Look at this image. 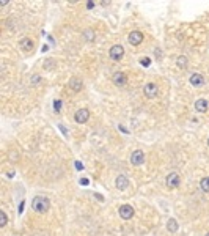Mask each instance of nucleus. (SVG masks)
Wrapping results in <instances>:
<instances>
[{"label": "nucleus", "instance_id": "aec40b11", "mask_svg": "<svg viewBox=\"0 0 209 236\" xmlns=\"http://www.w3.org/2000/svg\"><path fill=\"white\" fill-rule=\"evenodd\" d=\"M140 63H142V66H145V68H148V66L151 65V58H148V57H143V58L140 60Z\"/></svg>", "mask_w": 209, "mask_h": 236}, {"label": "nucleus", "instance_id": "5701e85b", "mask_svg": "<svg viewBox=\"0 0 209 236\" xmlns=\"http://www.w3.org/2000/svg\"><path fill=\"white\" fill-rule=\"evenodd\" d=\"M74 167L77 169L79 172H82V170H83V164H82L80 161H74Z\"/></svg>", "mask_w": 209, "mask_h": 236}, {"label": "nucleus", "instance_id": "2eb2a0df", "mask_svg": "<svg viewBox=\"0 0 209 236\" xmlns=\"http://www.w3.org/2000/svg\"><path fill=\"white\" fill-rule=\"evenodd\" d=\"M178 228H179V225H178L176 219H170L168 222H167V230H168L170 233H176Z\"/></svg>", "mask_w": 209, "mask_h": 236}, {"label": "nucleus", "instance_id": "bb28decb", "mask_svg": "<svg viewBox=\"0 0 209 236\" xmlns=\"http://www.w3.org/2000/svg\"><path fill=\"white\" fill-rule=\"evenodd\" d=\"M58 128H60V131H61V132H63V134H68V129H66L65 126H61V124H60Z\"/></svg>", "mask_w": 209, "mask_h": 236}, {"label": "nucleus", "instance_id": "423d86ee", "mask_svg": "<svg viewBox=\"0 0 209 236\" xmlns=\"http://www.w3.org/2000/svg\"><path fill=\"white\" fill-rule=\"evenodd\" d=\"M88 118H90V112H88L87 109H79L77 112H75V115H74L75 123H80V124L87 123V121H88Z\"/></svg>", "mask_w": 209, "mask_h": 236}, {"label": "nucleus", "instance_id": "9d476101", "mask_svg": "<svg viewBox=\"0 0 209 236\" xmlns=\"http://www.w3.org/2000/svg\"><path fill=\"white\" fill-rule=\"evenodd\" d=\"M189 80H190V85H193V87H201L204 84V77L201 74H198V73H193Z\"/></svg>", "mask_w": 209, "mask_h": 236}, {"label": "nucleus", "instance_id": "20e7f679", "mask_svg": "<svg viewBox=\"0 0 209 236\" xmlns=\"http://www.w3.org/2000/svg\"><path fill=\"white\" fill-rule=\"evenodd\" d=\"M157 92H159V88H157V85L154 84V82H148L143 88V93H145L146 98H156Z\"/></svg>", "mask_w": 209, "mask_h": 236}, {"label": "nucleus", "instance_id": "7c9ffc66", "mask_svg": "<svg viewBox=\"0 0 209 236\" xmlns=\"http://www.w3.org/2000/svg\"><path fill=\"white\" fill-rule=\"evenodd\" d=\"M207 145H209V138H207Z\"/></svg>", "mask_w": 209, "mask_h": 236}, {"label": "nucleus", "instance_id": "4468645a", "mask_svg": "<svg viewBox=\"0 0 209 236\" xmlns=\"http://www.w3.org/2000/svg\"><path fill=\"white\" fill-rule=\"evenodd\" d=\"M195 110H197V112H206L207 110V101L206 99H197L195 101Z\"/></svg>", "mask_w": 209, "mask_h": 236}, {"label": "nucleus", "instance_id": "f3484780", "mask_svg": "<svg viewBox=\"0 0 209 236\" xmlns=\"http://www.w3.org/2000/svg\"><path fill=\"white\" fill-rule=\"evenodd\" d=\"M83 38H85L87 41H93L94 39V32L93 30H85L83 32Z\"/></svg>", "mask_w": 209, "mask_h": 236}, {"label": "nucleus", "instance_id": "4be33fe9", "mask_svg": "<svg viewBox=\"0 0 209 236\" xmlns=\"http://www.w3.org/2000/svg\"><path fill=\"white\" fill-rule=\"evenodd\" d=\"M44 68H46V69L54 68V61H52V58H49V60H46V61H44Z\"/></svg>", "mask_w": 209, "mask_h": 236}, {"label": "nucleus", "instance_id": "c85d7f7f", "mask_svg": "<svg viewBox=\"0 0 209 236\" xmlns=\"http://www.w3.org/2000/svg\"><path fill=\"white\" fill-rule=\"evenodd\" d=\"M93 6H94V2H87V8H90V10H91Z\"/></svg>", "mask_w": 209, "mask_h": 236}, {"label": "nucleus", "instance_id": "ddd939ff", "mask_svg": "<svg viewBox=\"0 0 209 236\" xmlns=\"http://www.w3.org/2000/svg\"><path fill=\"white\" fill-rule=\"evenodd\" d=\"M82 80L79 77H72L71 80H69V88L72 90V92H80L82 90Z\"/></svg>", "mask_w": 209, "mask_h": 236}, {"label": "nucleus", "instance_id": "6e6552de", "mask_svg": "<svg viewBox=\"0 0 209 236\" xmlns=\"http://www.w3.org/2000/svg\"><path fill=\"white\" fill-rule=\"evenodd\" d=\"M128 39H129V43H131L132 46H138V44H140L142 41H143V33L134 30V32H131V33H129Z\"/></svg>", "mask_w": 209, "mask_h": 236}, {"label": "nucleus", "instance_id": "7ed1b4c3", "mask_svg": "<svg viewBox=\"0 0 209 236\" xmlns=\"http://www.w3.org/2000/svg\"><path fill=\"white\" fill-rule=\"evenodd\" d=\"M109 55H110V58H112V60H116V61L121 60L123 55H124V47L120 46V44H115L113 47H110Z\"/></svg>", "mask_w": 209, "mask_h": 236}, {"label": "nucleus", "instance_id": "39448f33", "mask_svg": "<svg viewBox=\"0 0 209 236\" xmlns=\"http://www.w3.org/2000/svg\"><path fill=\"white\" fill-rule=\"evenodd\" d=\"M131 162H132V165H142V164L145 162V154H143V151H142V150L132 151V154H131Z\"/></svg>", "mask_w": 209, "mask_h": 236}, {"label": "nucleus", "instance_id": "f257e3e1", "mask_svg": "<svg viewBox=\"0 0 209 236\" xmlns=\"http://www.w3.org/2000/svg\"><path fill=\"white\" fill-rule=\"evenodd\" d=\"M32 208H33V211L44 214L46 211H49V208H51V202H49L47 197L36 195V197L33 198V202H32Z\"/></svg>", "mask_w": 209, "mask_h": 236}, {"label": "nucleus", "instance_id": "dca6fc26", "mask_svg": "<svg viewBox=\"0 0 209 236\" xmlns=\"http://www.w3.org/2000/svg\"><path fill=\"white\" fill-rule=\"evenodd\" d=\"M200 189L203 191V192H209V176H206V178L201 179V183H200Z\"/></svg>", "mask_w": 209, "mask_h": 236}, {"label": "nucleus", "instance_id": "6ab92c4d", "mask_svg": "<svg viewBox=\"0 0 209 236\" xmlns=\"http://www.w3.org/2000/svg\"><path fill=\"white\" fill-rule=\"evenodd\" d=\"M176 63H178L179 68H184V66L187 65V58H186V57H179V58L176 60Z\"/></svg>", "mask_w": 209, "mask_h": 236}, {"label": "nucleus", "instance_id": "f8f14e48", "mask_svg": "<svg viewBox=\"0 0 209 236\" xmlns=\"http://www.w3.org/2000/svg\"><path fill=\"white\" fill-rule=\"evenodd\" d=\"M19 46H20V49H22V51H32L33 49V41L30 38H20Z\"/></svg>", "mask_w": 209, "mask_h": 236}, {"label": "nucleus", "instance_id": "cd10ccee", "mask_svg": "<svg viewBox=\"0 0 209 236\" xmlns=\"http://www.w3.org/2000/svg\"><path fill=\"white\" fill-rule=\"evenodd\" d=\"M120 131H121V132H124V134H129V129H126L124 126H120Z\"/></svg>", "mask_w": 209, "mask_h": 236}, {"label": "nucleus", "instance_id": "a211bd4d", "mask_svg": "<svg viewBox=\"0 0 209 236\" xmlns=\"http://www.w3.org/2000/svg\"><path fill=\"white\" fill-rule=\"evenodd\" d=\"M6 222H8V217H6L5 211H0V227H5Z\"/></svg>", "mask_w": 209, "mask_h": 236}, {"label": "nucleus", "instance_id": "b1692460", "mask_svg": "<svg viewBox=\"0 0 209 236\" xmlns=\"http://www.w3.org/2000/svg\"><path fill=\"white\" fill-rule=\"evenodd\" d=\"M79 184H80V186H88V184H90V179H88V178H80V179H79Z\"/></svg>", "mask_w": 209, "mask_h": 236}, {"label": "nucleus", "instance_id": "412c9836", "mask_svg": "<svg viewBox=\"0 0 209 236\" xmlns=\"http://www.w3.org/2000/svg\"><path fill=\"white\" fill-rule=\"evenodd\" d=\"M61 106H63V102H61V99H57V101H55V102H54V109H55V112H60Z\"/></svg>", "mask_w": 209, "mask_h": 236}, {"label": "nucleus", "instance_id": "a878e982", "mask_svg": "<svg viewBox=\"0 0 209 236\" xmlns=\"http://www.w3.org/2000/svg\"><path fill=\"white\" fill-rule=\"evenodd\" d=\"M39 80H41V77H39V76H36V74H35L33 77H32V84H36V82H39Z\"/></svg>", "mask_w": 209, "mask_h": 236}, {"label": "nucleus", "instance_id": "9b49d317", "mask_svg": "<svg viewBox=\"0 0 209 236\" xmlns=\"http://www.w3.org/2000/svg\"><path fill=\"white\" fill-rule=\"evenodd\" d=\"M115 184L118 187V191H126L128 186H129V181H128V178L124 176V175H120V176H116Z\"/></svg>", "mask_w": 209, "mask_h": 236}, {"label": "nucleus", "instance_id": "0eeeda50", "mask_svg": "<svg viewBox=\"0 0 209 236\" xmlns=\"http://www.w3.org/2000/svg\"><path fill=\"white\" fill-rule=\"evenodd\" d=\"M165 183H167V186L170 187V189H175V187H178L179 186V183H181V178H179V175L178 173H170L168 176H167V179H165Z\"/></svg>", "mask_w": 209, "mask_h": 236}, {"label": "nucleus", "instance_id": "1a4fd4ad", "mask_svg": "<svg viewBox=\"0 0 209 236\" xmlns=\"http://www.w3.org/2000/svg\"><path fill=\"white\" fill-rule=\"evenodd\" d=\"M126 82H128V77H126V74L121 73V71H118L113 74V84L118 85V87H123V85H126Z\"/></svg>", "mask_w": 209, "mask_h": 236}, {"label": "nucleus", "instance_id": "f03ea898", "mask_svg": "<svg viewBox=\"0 0 209 236\" xmlns=\"http://www.w3.org/2000/svg\"><path fill=\"white\" fill-rule=\"evenodd\" d=\"M120 216H121V219H124V220H129V219H132L134 217V214H135V211H134V208H132L131 205H121L120 206Z\"/></svg>", "mask_w": 209, "mask_h": 236}, {"label": "nucleus", "instance_id": "393cba45", "mask_svg": "<svg viewBox=\"0 0 209 236\" xmlns=\"http://www.w3.org/2000/svg\"><path fill=\"white\" fill-rule=\"evenodd\" d=\"M24 206H25V202L22 200V202L19 203V214H22V213H24Z\"/></svg>", "mask_w": 209, "mask_h": 236}, {"label": "nucleus", "instance_id": "c756f323", "mask_svg": "<svg viewBox=\"0 0 209 236\" xmlns=\"http://www.w3.org/2000/svg\"><path fill=\"white\" fill-rule=\"evenodd\" d=\"M204 236H209V233H206V234H204Z\"/></svg>", "mask_w": 209, "mask_h": 236}]
</instances>
